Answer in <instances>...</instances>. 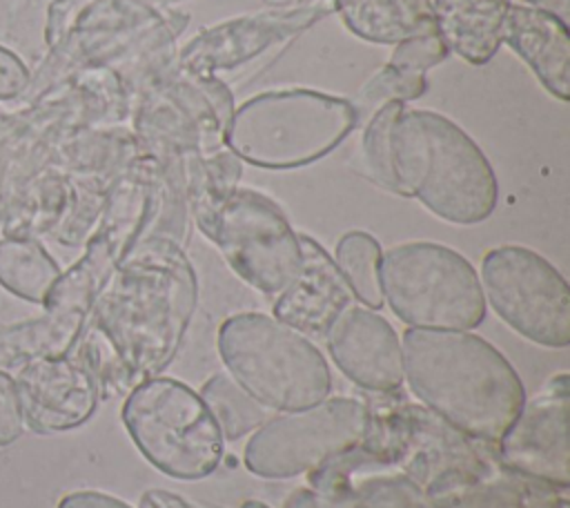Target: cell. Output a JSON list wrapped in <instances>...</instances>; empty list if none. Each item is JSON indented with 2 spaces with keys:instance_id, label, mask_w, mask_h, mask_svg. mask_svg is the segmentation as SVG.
Instances as JSON below:
<instances>
[{
  "instance_id": "cell-28",
  "label": "cell",
  "mask_w": 570,
  "mask_h": 508,
  "mask_svg": "<svg viewBox=\"0 0 570 508\" xmlns=\"http://www.w3.org/2000/svg\"><path fill=\"white\" fill-rule=\"evenodd\" d=\"M528 7H534V9H541L546 13H552L557 16L559 20L568 22V16H570V0H525Z\"/></svg>"
},
{
  "instance_id": "cell-21",
  "label": "cell",
  "mask_w": 570,
  "mask_h": 508,
  "mask_svg": "<svg viewBox=\"0 0 570 508\" xmlns=\"http://www.w3.org/2000/svg\"><path fill=\"white\" fill-rule=\"evenodd\" d=\"M200 399L212 412L223 439L229 441H236L258 430L269 419V410L263 408L254 397H249L225 372H218L203 383Z\"/></svg>"
},
{
  "instance_id": "cell-13",
  "label": "cell",
  "mask_w": 570,
  "mask_h": 508,
  "mask_svg": "<svg viewBox=\"0 0 570 508\" xmlns=\"http://www.w3.org/2000/svg\"><path fill=\"white\" fill-rule=\"evenodd\" d=\"M323 341L332 361L356 385L387 392L403 383L401 339L376 310L354 301L334 319Z\"/></svg>"
},
{
  "instance_id": "cell-7",
  "label": "cell",
  "mask_w": 570,
  "mask_h": 508,
  "mask_svg": "<svg viewBox=\"0 0 570 508\" xmlns=\"http://www.w3.org/2000/svg\"><path fill=\"white\" fill-rule=\"evenodd\" d=\"M120 417L140 455L171 479L209 477L223 459V434L212 412L178 379L151 377L136 383Z\"/></svg>"
},
{
  "instance_id": "cell-15",
  "label": "cell",
  "mask_w": 570,
  "mask_h": 508,
  "mask_svg": "<svg viewBox=\"0 0 570 508\" xmlns=\"http://www.w3.org/2000/svg\"><path fill=\"white\" fill-rule=\"evenodd\" d=\"M301 265L283 292L274 296V319L303 336L325 339L334 319L356 301L334 258L312 236L298 234Z\"/></svg>"
},
{
  "instance_id": "cell-26",
  "label": "cell",
  "mask_w": 570,
  "mask_h": 508,
  "mask_svg": "<svg viewBox=\"0 0 570 508\" xmlns=\"http://www.w3.org/2000/svg\"><path fill=\"white\" fill-rule=\"evenodd\" d=\"M29 82L27 67L9 49L0 47V100L16 98Z\"/></svg>"
},
{
  "instance_id": "cell-11",
  "label": "cell",
  "mask_w": 570,
  "mask_h": 508,
  "mask_svg": "<svg viewBox=\"0 0 570 508\" xmlns=\"http://www.w3.org/2000/svg\"><path fill=\"white\" fill-rule=\"evenodd\" d=\"M568 372H559L523 401L499 439L501 459L523 475L568 486Z\"/></svg>"
},
{
  "instance_id": "cell-10",
  "label": "cell",
  "mask_w": 570,
  "mask_h": 508,
  "mask_svg": "<svg viewBox=\"0 0 570 508\" xmlns=\"http://www.w3.org/2000/svg\"><path fill=\"white\" fill-rule=\"evenodd\" d=\"M367 408L350 397L323 401L269 417L249 437L243 461L263 479L298 477L354 448L367 432Z\"/></svg>"
},
{
  "instance_id": "cell-14",
  "label": "cell",
  "mask_w": 570,
  "mask_h": 508,
  "mask_svg": "<svg viewBox=\"0 0 570 508\" xmlns=\"http://www.w3.org/2000/svg\"><path fill=\"white\" fill-rule=\"evenodd\" d=\"M323 13H327V7H301L278 13L243 16L216 25L185 45L178 65L183 71L198 76H214L216 69H234L261 53V49L309 27Z\"/></svg>"
},
{
  "instance_id": "cell-20",
  "label": "cell",
  "mask_w": 570,
  "mask_h": 508,
  "mask_svg": "<svg viewBox=\"0 0 570 508\" xmlns=\"http://www.w3.org/2000/svg\"><path fill=\"white\" fill-rule=\"evenodd\" d=\"M60 274L58 263L38 241L29 236L0 241V285L18 299L45 305Z\"/></svg>"
},
{
  "instance_id": "cell-25",
  "label": "cell",
  "mask_w": 570,
  "mask_h": 508,
  "mask_svg": "<svg viewBox=\"0 0 570 508\" xmlns=\"http://www.w3.org/2000/svg\"><path fill=\"white\" fill-rule=\"evenodd\" d=\"M24 430V414L16 379L0 370V446L13 443Z\"/></svg>"
},
{
  "instance_id": "cell-17",
  "label": "cell",
  "mask_w": 570,
  "mask_h": 508,
  "mask_svg": "<svg viewBox=\"0 0 570 508\" xmlns=\"http://www.w3.org/2000/svg\"><path fill=\"white\" fill-rule=\"evenodd\" d=\"M510 4V0H432L441 40L470 65H485L499 51Z\"/></svg>"
},
{
  "instance_id": "cell-9",
  "label": "cell",
  "mask_w": 570,
  "mask_h": 508,
  "mask_svg": "<svg viewBox=\"0 0 570 508\" xmlns=\"http://www.w3.org/2000/svg\"><path fill=\"white\" fill-rule=\"evenodd\" d=\"M479 281L485 303L517 334L543 348L570 343V287L546 256L523 245L492 247Z\"/></svg>"
},
{
  "instance_id": "cell-4",
  "label": "cell",
  "mask_w": 570,
  "mask_h": 508,
  "mask_svg": "<svg viewBox=\"0 0 570 508\" xmlns=\"http://www.w3.org/2000/svg\"><path fill=\"white\" fill-rule=\"evenodd\" d=\"M352 100L309 87L269 89L240 102L223 143L263 169H296L336 149L358 125Z\"/></svg>"
},
{
  "instance_id": "cell-23",
  "label": "cell",
  "mask_w": 570,
  "mask_h": 508,
  "mask_svg": "<svg viewBox=\"0 0 570 508\" xmlns=\"http://www.w3.org/2000/svg\"><path fill=\"white\" fill-rule=\"evenodd\" d=\"M428 91V78L425 74H407L401 69L390 67L387 62L381 67V71H376L361 89V94L356 96V100H352V105L356 107L358 120L367 118L374 109H379L381 105L390 102V100H416Z\"/></svg>"
},
{
  "instance_id": "cell-6",
  "label": "cell",
  "mask_w": 570,
  "mask_h": 508,
  "mask_svg": "<svg viewBox=\"0 0 570 508\" xmlns=\"http://www.w3.org/2000/svg\"><path fill=\"white\" fill-rule=\"evenodd\" d=\"M383 301L407 328L472 330L485 319L474 265L434 241L392 245L381 256Z\"/></svg>"
},
{
  "instance_id": "cell-24",
  "label": "cell",
  "mask_w": 570,
  "mask_h": 508,
  "mask_svg": "<svg viewBox=\"0 0 570 508\" xmlns=\"http://www.w3.org/2000/svg\"><path fill=\"white\" fill-rule=\"evenodd\" d=\"M448 47L441 40L439 33H430V36H419V38H410L403 40L394 47L387 65L407 74H425L428 69H432L434 65L443 62L448 58Z\"/></svg>"
},
{
  "instance_id": "cell-27",
  "label": "cell",
  "mask_w": 570,
  "mask_h": 508,
  "mask_svg": "<svg viewBox=\"0 0 570 508\" xmlns=\"http://www.w3.org/2000/svg\"><path fill=\"white\" fill-rule=\"evenodd\" d=\"M56 508H134L127 501L107 495V492H98V490H76L65 495Z\"/></svg>"
},
{
  "instance_id": "cell-5",
  "label": "cell",
  "mask_w": 570,
  "mask_h": 508,
  "mask_svg": "<svg viewBox=\"0 0 570 508\" xmlns=\"http://www.w3.org/2000/svg\"><path fill=\"white\" fill-rule=\"evenodd\" d=\"M227 374L269 412H294L323 401L332 372L321 350L294 328L261 312H240L218 328Z\"/></svg>"
},
{
  "instance_id": "cell-2",
  "label": "cell",
  "mask_w": 570,
  "mask_h": 508,
  "mask_svg": "<svg viewBox=\"0 0 570 508\" xmlns=\"http://www.w3.org/2000/svg\"><path fill=\"white\" fill-rule=\"evenodd\" d=\"M403 377L412 394L459 432L494 441L517 419L525 388L512 363L468 330L407 328Z\"/></svg>"
},
{
  "instance_id": "cell-1",
  "label": "cell",
  "mask_w": 570,
  "mask_h": 508,
  "mask_svg": "<svg viewBox=\"0 0 570 508\" xmlns=\"http://www.w3.org/2000/svg\"><path fill=\"white\" fill-rule=\"evenodd\" d=\"M198 301V281L183 250L151 236L129 247L96 299L94 328L125 385L158 377L180 348Z\"/></svg>"
},
{
  "instance_id": "cell-16",
  "label": "cell",
  "mask_w": 570,
  "mask_h": 508,
  "mask_svg": "<svg viewBox=\"0 0 570 508\" xmlns=\"http://www.w3.org/2000/svg\"><path fill=\"white\" fill-rule=\"evenodd\" d=\"M501 42L521 56L543 89L566 102L570 96L568 22L528 4H510L501 25Z\"/></svg>"
},
{
  "instance_id": "cell-8",
  "label": "cell",
  "mask_w": 570,
  "mask_h": 508,
  "mask_svg": "<svg viewBox=\"0 0 570 508\" xmlns=\"http://www.w3.org/2000/svg\"><path fill=\"white\" fill-rule=\"evenodd\" d=\"M198 227L261 294L276 296L298 272V232L281 205L258 189L234 187Z\"/></svg>"
},
{
  "instance_id": "cell-19",
  "label": "cell",
  "mask_w": 570,
  "mask_h": 508,
  "mask_svg": "<svg viewBox=\"0 0 570 508\" xmlns=\"http://www.w3.org/2000/svg\"><path fill=\"white\" fill-rule=\"evenodd\" d=\"M85 319L47 312L42 319L0 328V365L18 368L45 356L69 352Z\"/></svg>"
},
{
  "instance_id": "cell-22",
  "label": "cell",
  "mask_w": 570,
  "mask_h": 508,
  "mask_svg": "<svg viewBox=\"0 0 570 508\" xmlns=\"http://www.w3.org/2000/svg\"><path fill=\"white\" fill-rule=\"evenodd\" d=\"M381 243L363 229L345 232L336 243L334 263L356 301L370 310H381L385 303L381 290Z\"/></svg>"
},
{
  "instance_id": "cell-12",
  "label": "cell",
  "mask_w": 570,
  "mask_h": 508,
  "mask_svg": "<svg viewBox=\"0 0 570 508\" xmlns=\"http://www.w3.org/2000/svg\"><path fill=\"white\" fill-rule=\"evenodd\" d=\"M16 388L24 421L38 434L67 432L87 423L100 397L91 368L67 354L24 363Z\"/></svg>"
},
{
  "instance_id": "cell-18",
  "label": "cell",
  "mask_w": 570,
  "mask_h": 508,
  "mask_svg": "<svg viewBox=\"0 0 570 508\" xmlns=\"http://www.w3.org/2000/svg\"><path fill=\"white\" fill-rule=\"evenodd\" d=\"M345 27L376 45L439 33L430 0H334Z\"/></svg>"
},
{
  "instance_id": "cell-3",
  "label": "cell",
  "mask_w": 570,
  "mask_h": 508,
  "mask_svg": "<svg viewBox=\"0 0 570 508\" xmlns=\"http://www.w3.org/2000/svg\"><path fill=\"white\" fill-rule=\"evenodd\" d=\"M392 194L416 198L454 225L485 221L499 201L494 169L476 140L452 118L403 109L390 127Z\"/></svg>"
}]
</instances>
